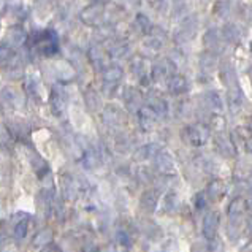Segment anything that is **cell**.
I'll return each instance as SVG.
<instances>
[{
	"label": "cell",
	"mask_w": 252,
	"mask_h": 252,
	"mask_svg": "<svg viewBox=\"0 0 252 252\" xmlns=\"http://www.w3.org/2000/svg\"><path fill=\"white\" fill-rule=\"evenodd\" d=\"M219 227V213L211 211L206 214V218L203 219V235L206 240H214L216 233H218Z\"/></svg>",
	"instance_id": "6da1fadb"
},
{
	"label": "cell",
	"mask_w": 252,
	"mask_h": 252,
	"mask_svg": "<svg viewBox=\"0 0 252 252\" xmlns=\"http://www.w3.org/2000/svg\"><path fill=\"white\" fill-rule=\"evenodd\" d=\"M189 138H190V143L195 146H200L206 143L208 136H210V132H208V128H205L203 126H193V127H189Z\"/></svg>",
	"instance_id": "7a4b0ae2"
},
{
	"label": "cell",
	"mask_w": 252,
	"mask_h": 252,
	"mask_svg": "<svg viewBox=\"0 0 252 252\" xmlns=\"http://www.w3.org/2000/svg\"><path fill=\"white\" fill-rule=\"evenodd\" d=\"M168 86H170V91L173 94H183V92L187 91V81H186V78L184 76H179V75L173 76L171 80H170V83H168Z\"/></svg>",
	"instance_id": "3957f363"
},
{
	"label": "cell",
	"mask_w": 252,
	"mask_h": 252,
	"mask_svg": "<svg viewBox=\"0 0 252 252\" xmlns=\"http://www.w3.org/2000/svg\"><path fill=\"white\" fill-rule=\"evenodd\" d=\"M157 198H159L157 192H148L141 198V206L148 211H154V208L157 205Z\"/></svg>",
	"instance_id": "277c9868"
},
{
	"label": "cell",
	"mask_w": 252,
	"mask_h": 252,
	"mask_svg": "<svg viewBox=\"0 0 252 252\" xmlns=\"http://www.w3.org/2000/svg\"><path fill=\"white\" fill-rule=\"evenodd\" d=\"M51 106H53V110L56 114H61L62 110H63V106H65V102H63V95H62V92L59 89H56L53 92V97H51Z\"/></svg>",
	"instance_id": "5b68a950"
},
{
	"label": "cell",
	"mask_w": 252,
	"mask_h": 252,
	"mask_svg": "<svg viewBox=\"0 0 252 252\" xmlns=\"http://www.w3.org/2000/svg\"><path fill=\"white\" fill-rule=\"evenodd\" d=\"M244 210H246V201H244V198H236L232 201V205L228 208V216L236 218V216L243 214Z\"/></svg>",
	"instance_id": "8992f818"
},
{
	"label": "cell",
	"mask_w": 252,
	"mask_h": 252,
	"mask_svg": "<svg viewBox=\"0 0 252 252\" xmlns=\"http://www.w3.org/2000/svg\"><path fill=\"white\" fill-rule=\"evenodd\" d=\"M154 121H156V114H154L153 111H151L149 108H146V110L140 111V122H141V126L146 128V130H149V128L153 127Z\"/></svg>",
	"instance_id": "52a82bcc"
},
{
	"label": "cell",
	"mask_w": 252,
	"mask_h": 252,
	"mask_svg": "<svg viewBox=\"0 0 252 252\" xmlns=\"http://www.w3.org/2000/svg\"><path fill=\"white\" fill-rule=\"evenodd\" d=\"M157 167H159L162 171H168L173 168V159L171 156L167 153H160L157 156Z\"/></svg>",
	"instance_id": "ba28073f"
},
{
	"label": "cell",
	"mask_w": 252,
	"mask_h": 252,
	"mask_svg": "<svg viewBox=\"0 0 252 252\" xmlns=\"http://www.w3.org/2000/svg\"><path fill=\"white\" fill-rule=\"evenodd\" d=\"M53 240V232L51 230H41V232L35 236L33 244L35 246H46V244Z\"/></svg>",
	"instance_id": "9c48e42d"
},
{
	"label": "cell",
	"mask_w": 252,
	"mask_h": 252,
	"mask_svg": "<svg viewBox=\"0 0 252 252\" xmlns=\"http://www.w3.org/2000/svg\"><path fill=\"white\" fill-rule=\"evenodd\" d=\"M121 75H122V71H121L119 68H116V67H113V68H110V70H106V71H105L103 80H105L106 83H114V81H118V80H119Z\"/></svg>",
	"instance_id": "30bf717a"
},
{
	"label": "cell",
	"mask_w": 252,
	"mask_h": 252,
	"mask_svg": "<svg viewBox=\"0 0 252 252\" xmlns=\"http://www.w3.org/2000/svg\"><path fill=\"white\" fill-rule=\"evenodd\" d=\"M14 236H16L18 240H23L27 236V220H21L16 224V227H14Z\"/></svg>",
	"instance_id": "8fae6325"
},
{
	"label": "cell",
	"mask_w": 252,
	"mask_h": 252,
	"mask_svg": "<svg viewBox=\"0 0 252 252\" xmlns=\"http://www.w3.org/2000/svg\"><path fill=\"white\" fill-rule=\"evenodd\" d=\"M41 186H43V192L48 193V195H53V192H54V183H53V176L46 175L45 178H43Z\"/></svg>",
	"instance_id": "7c38bea8"
},
{
	"label": "cell",
	"mask_w": 252,
	"mask_h": 252,
	"mask_svg": "<svg viewBox=\"0 0 252 252\" xmlns=\"http://www.w3.org/2000/svg\"><path fill=\"white\" fill-rule=\"evenodd\" d=\"M208 192H210L211 198H218V197L220 195V193H222V183L214 181V183L210 186V189H208Z\"/></svg>",
	"instance_id": "4fadbf2b"
},
{
	"label": "cell",
	"mask_w": 252,
	"mask_h": 252,
	"mask_svg": "<svg viewBox=\"0 0 252 252\" xmlns=\"http://www.w3.org/2000/svg\"><path fill=\"white\" fill-rule=\"evenodd\" d=\"M11 56V49L6 45H0V61H6Z\"/></svg>",
	"instance_id": "5bb4252c"
},
{
	"label": "cell",
	"mask_w": 252,
	"mask_h": 252,
	"mask_svg": "<svg viewBox=\"0 0 252 252\" xmlns=\"http://www.w3.org/2000/svg\"><path fill=\"white\" fill-rule=\"evenodd\" d=\"M118 238H119L118 241L122 244V246H128V244H130V236H128L126 232H119L118 233Z\"/></svg>",
	"instance_id": "9a60e30c"
},
{
	"label": "cell",
	"mask_w": 252,
	"mask_h": 252,
	"mask_svg": "<svg viewBox=\"0 0 252 252\" xmlns=\"http://www.w3.org/2000/svg\"><path fill=\"white\" fill-rule=\"evenodd\" d=\"M197 206L198 208H203L205 206V203H203V195H201V193H200V195H197Z\"/></svg>",
	"instance_id": "2e32d148"
}]
</instances>
